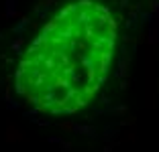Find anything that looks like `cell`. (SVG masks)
<instances>
[{
  "instance_id": "obj_1",
  "label": "cell",
  "mask_w": 159,
  "mask_h": 152,
  "mask_svg": "<svg viewBox=\"0 0 159 152\" xmlns=\"http://www.w3.org/2000/svg\"><path fill=\"white\" fill-rule=\"evenodd\" d=\"M116 47V20L92 0H78L53 16L16 71L19 93L47 114H74L104 83Z\"/></svg>"
}]
</instances>
